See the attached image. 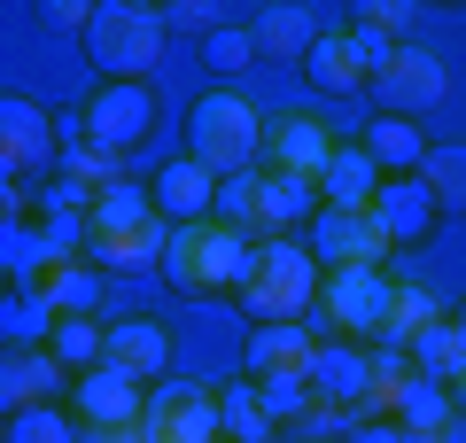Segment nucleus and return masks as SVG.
<instances>
[{"instance_id": "obj_36", "label": "nucleus", "mask_w": 466, "mask_h": 443, "mask_svg": "<svg viewBox=\"0 0 466 443\" xmlns=\"http://www.w3.org/2000/svg\"><path fill=\"white\" fill-rule=\"evenodd\" d=\"M39 16H47L55 32H78V39H86V24H94V8H86V0H47Z\"/></svg>"}, {"instance_id": "obj_22", "label": "nucleus", "mask_w": 466, "mask_h": 443, "mask_svg": "<svg viewBox=\"0 0 466 443\" xmlns=\"http://www.w3.org/2000/svg\"><path fill=\"white\" fill-rule=\"evenodd\" d=\"M101 366H125V374H140L156 389V381L171 374V327L164 319H116L109 327V358Z\"/></svg>"}, {"instance_id": "obj_12", "label": "nucleus", "mask_w": 466, "mask_h": 443, "mask_svg": "<svg viewBox=\"0 0 466 443\" xmlns=\"http://www.w3.org/2000/svg\"><path fill=\"white\" fill-rule=\"evenodd\" d=\"M303 242H311V257L327 264V273H342V264H381L389 257V233H381V218H373V211H319Z\"/></svg>"}, {"instance_id": "obj_41", "label": "nucleus", "mask_w": 466, "mask_h": 443, "mask_svg": "<svg viewBox=\"0 0 466 443\" xmlns=\"http://www.w3.org/2000/svg\"><path fill=\"white\" fill-rule=\"evenodd\" d=\"M459 327H466V304H459Z\"/></svg>"}, {"instance_id": "obj_10", "label": "nucleus", "mask_w": 466, "mask_h": 443, "mask_svg": "<svg viewBox=\"0 0 466 443\" xmlns=\"http://www.w3.org/2000/svg\"><path fill=\"white\" fill-rule=\"evenodd\" d=\"M148 381L140 374H125V366H94V374H78L70 381V412H78L94 436H125V428H140L148 420Z\"/></svg>"}, {"instance_id": "obj_31", "label": "nucleus", "mask_w": 466, "mask_h": 443, "mask_svg": "<svg viewBox=\"0 0 466 443\" xmlns=\"http://www.w3.org/2000/svg\"><path fill=\"white\" fill-rule=\"evenodd\" d=\"M39 288L55 295V312L63 319H94V304H101V273L86 257H70V264H55L47 280H39Z\"/></svg>"}, {"instance_id": "obj_38", "label": "nucleus", "mask_w": 466, "mask_h": 443, "mask_svg": "<svg viewBox=\"0 0 466 443\" xmlns=\"http://www.w3.org/2000/svg\"><path fill=\"white\" fill-rule=\"evenodd\" d=\"M342 443H412V436H404L397 420H358V428H350Z\"/></svg>"}, {"instance_id": "obj_7", "label": "nucleus", "mask_w": 466, "mask_h": 443, "mask_svg": "<svg viewBox=\"0 0 466 443\" xmlns=\"http://www.w3.org/2000/svg\"><path fill=\"white\" fill-rule=\"evenodd\" d=\"M0 171H8V195H32L63 171V125L47 117V101L32 94L0 101Z\"/></svg>"}, {"instance_id": "obj_15", "label": "nucleus", "mask_w": 466, "mask_h": 443, "mask_svg": "<svg viewBox=\"0 0 466 443\" xmlns=\"http://www.w3.org/2000/svg\"><path fill=\"white\" fill-rule=\"evenodd\" d=\"M311 389H319V405H334V412H373V350H358V343H319Z\"/></svg>"}, {"instance_id": "obj_21", "label": "nucleus", "mask_w": 466, "mask_h": 443, "mask_svg": "<svg viewBox=\"0 0 466 443\" xmlns=\"http://www.w3.org/2000/svg\"><path fill=\"white\" fill-rule=\"evenodd\" d=\"M319 335L311 327H249V350H241V381H272V374H311Z\"/></svg>"}, {"instance_id": "obj_37", "label": "nucleus", "mask_w": 466, "mask_h": 443, "mask_svg": "<svg viewBox=\"0 0 466 443\" xmlns=\"http://www.w3.org/2000/svg\"><path fill=\"white\" fill-rule=\"evenodd\" d=\"M164 32H218V24L202 16L195 0H171V8H164Z\"/></svg>"}, {"instance_id": "obj_5", "label": "nucleus", "mask_w": 466, "mask_h": 443, "mask_svg": "<svg viewBox=\"0 0 466 443\" xmlns=\"http://www.w3.org/2000/svg\"><path fill=\"white\" fill-rule=\"evenodd\" d=\"M148 132H156V86L148 78H101L94 94L78 101V117H63V148L94 140V148H109V156H133Z\"/></svg>"}, {"instance_id": "obj_8", "label": "nucleus", "mask_w": 466, "mask_h": 443, "mask_svg": "<svg viewBox=\"0 0 466 443\" xmlns=\"http://www.w3.org/2000/svg\"><path fill=\"white\" fill-rule=\"evenodd\" d=\"M140 443H226V397L202 381H156Z\"/></svg>"}, {"instance_id": "obj_34", "label": "nucleus", "mask_w": 466, "mask_h": 443, "mask_svg": "<svg viewBox=\"0 0 466 443\" xmlns=\"http://www.w3.org/2000/svg\"><path fill=\"white\" fill-rule=\"evenodd\" d=\"M78 412H63V405H32V412H8V436L0 443H78Z\"/></svg>"}, {"instance_id": "obj_24", "label": "nucleus", "mask_w": 466, "mask_h": 443, "mask_svg": "<svg viewBox=\"0 0 466 443\" xmlns=\"http://www.w3.org/2000/svg\"><path fill=\"white\" fill-rule=\"evenodd\" d=\"M63 366L47 358V350H8L0 358V412H32V405H55V389H63Z\"/></svg>"}, {"instance_id": "obj_13", "label": "nucleus", "mask_w": 466, "mask_h": 443, "mask_svg": "<svg viewBox=\"0 0 466 443\" xmlns=\"http://www.w3.org/2000/svg\"><path fill=\"white\" fill-rule=\"evenodd\" d=\"M148 195H156V218H164L171 233H179V226H210V218H218V180L195 164V156L156 164L148 171Z\"/></svg>"}, {"instance_id": "obj_35", "label": "nucleus", "mask_w": 466, "mask_h": 443, "mask_svg": "<svg viewBox=\"0 0 466 443\" xmlns=\"http://www.w3.org/2000/svg\"><path fill=\"white\" fill-rule=\"evenodd\" d=\"M218 226L257 233V171H241V180H218Z\"/></svg>"}, {"instance_id": "obj_30", "label": "nucleus", "mask_w": 466, "mask_h": 443, "mask_svg": "<svg viewBox=\"0 0 466 443\" xmlns=\"http://www.w3.org/2000/svg\"><path fill=\"white\" fill-rule=\"evenodd\" d=\"M195 55H202V70H210V78H241L249 63H265L249 24H218V32H202V47H195Z\"/></svg>"}, {"instance_id": "obj_17", "label": "nucleus", "mask_w": 466, "mask_h": 443, "mask_svg": "<svg viewBox=\"0 0 466 443\" xmlns=\"http://www.w3.org/2000/svg\"><path fill=\"white\" fill-rule=\"evenodd\" d=\"M358 148L381 164V180H420V171H428V156H435V140L412 125V117H381V109H373V125L358 132Z\"/></svg>"}, {"instance_id": "obj_6", "label": "nucleus", "mask_w": 466, "mask_h": 443, "mask_svg": "<svg viewBox=\"0 0 466 443\" xmlns=\"http://www.w3.org/2000/svg\"><path fill=\"white\" fill-rule=\"evenodd\" d=\"M389 295H397V280H389L381 264H342V273H327L319 312L303 319V327L327 335V343H373V335L389 327Z\"/></svg>"}, {"instance_id": "obj_27", "label": "nucleus", "mask_w": 466, "mask_h": 443, "mask_svg": "<svg viewBox=\"0 0 466 443\" xmlns=\"http://www.w3.org/2000/svg\"><path fill=\"white\" fill-rule=\"evenodd\" d=\"M303 78H311L319 94H366L373 70H366V55H358V39H350V32H327L311 47V63H303Z\"/></svg>"}, {"instance_id": "obj_3", "label": "nucleus", "mask_w": 466, "mask_h": 443, "mask_svg": "<svg viewBox=\"0 0 466 443\" xmlns=\"http://www.w3.org/2000/svg\"><path fill=\"white\" fill-rule=\"evenodd\" d=\"M249 264H257V233H233V226H179L171 233V249H164V280L179 295H241V280H249Z\"/></svg>"}, {"instance_id": "obj_2", "label": "nucleus", "mask_w": 466, "mask_h": 443, "mask_svg": "<svg viewBox=\"0 0 466 443\" xmlns=\"http://www.w3.org/2000/svg\"><path fill=\"white\" fill-rule=\"evenodd\" d=\"M187 156H195L210 180L257 171V156H265V117H257V101H241L233 86L195 94V109H187Z\"/></svg>"}, {"instance_id": "obj_26", "label": "nucleus", "mask_w": 466, "mask_h": 443, "mask_svg": "<svg viewBox=\"0 0 466 443\" xmlns=\"http://www.w3.org/2000/svg\"><path fill=\"white\" fill-rule=\"evenodd\" d=\"M55 264H70V257L47 242V226H32V218H8L0 226V273H8V288L16 280H47Z\"/></svg>"}, {"instance_id": "obj_19", "label": "nucleus", "mask_w": 466, "mask_h": 443, "mask_svg": "<svg viewBox=\"0 0 466 443\" xmlns=\"http://www.w3.org/2000/svg\"><path fill=\"white\" fill-rule=\"evenodd\" d=\"M373 218H381V233H389V249H412V242H428L435 233V195H428V180H381V195H373Z\"/></svg>"}, {"instance_id": "obj_23", "label": "nucleus", "mask_w": 466, "mask_h": 443, "mask_svg": "<svg viewBox=\"0 0 466 443\" xmlns=\"http://www.w3.org/2000/svg\"><path fill=\"white\" fill-rule=\"evenodd\" d=\"M319 195H327V211H373V195H381V164H373L358 140H334L327 171H319Z\"/></svg>"}, {"instance_id": "obj_4", "label": "nucleus", "mask_w": 466, "mask_h": 443, "mask_svg": "<svg viewBox=\"0 0 466 443\" xmlns=\"http://www.w3.org/2000/svg\"><path fill=\"white\" fill-rule=\"evenodd\" d=\"M78 47L101 78H148L164 63V8H148V0H101Z\"/></svg>"}, {"instance_id": "obj_40", "label": "nucleus", "mask_w": 466, "mask_h": 443, "mask_svg": "<svg viewBox=\"0 0 466 443\" xmlns=\"http://www.w3.org/2000/svg\"><path fill=\"white\" fill-rule=\"evenodd\" d=\"M296 443H327V436H296Z\"/></svg>"}, {"instance_id": "obj_33", "label": "nucleus", "mask_w": 466, "mask_h": 443, "mask_svg": "<svg viewBox=\"0 0 466 443\" xmlns=\"http://www.w3.org/2000/svg\"><path fill=\"white\" fill-rule=\"evenodd\" d=\"M226 397V443H272L280 428H272V412H265V397H257V381H233V389H218Z\"/></svg>"}, {"instance_id": "obj_29", "label": "nucleus", "mask_w": 466, "mask_h": 443, "mask_svg": "<svg viewBox=\"0 0 466 443\" xmlns=\"http://www.w3.org/2000/svg\"><path fill=\"white\" fill-rule=\"evenodd\" d=\"M47 358L63 366L70 381L94 374V366L109 358V327H101V319H63V327H55V343H47Z\"/></svg>"}, {"instance_id": "obj_39", "label": "nucleus", "mask_w": 466, "mask_h": 443, "mask_svg": "<svg viewBox=\"0 0 466 443\" xmlns=\"http://www.w3.org/2000/svg\"><path fill=\"white\" fill-rule=\"evenodd\" d=\"M451 397H459V412H466V381H459V389H451Z\"/></svg>"}, {"instance_id": "obj_32", "label": "nucleus", "mask_w": 466, "mask_h": 443, "mask_svg": "<svg viewBox=\"0 0 466 443\" xmlns=\"http://www.w3.org/2000/svg\"><path fill=\"white\" fill-rule=\"evenodd\" d=\"M420 180H428V195H435V211H443V218H466V140H443L428 156Z\"/></svg>"}, {"instance_id": "obj_9", "label": "nucleus", "mask_w": 466, "mask_h": 443, "mask_svg": "<svg viewBox=\"0 0 466 443\" xmlns=\"http://www.w3.org/2000/svg\"><path fill=\"white\" fill-rule=\"evenodd\" d=\"M366 94L381 101V117H412V125H420V109H435V101L451 94V70H443V55H435V47H412V39H397V55L373 70Z\"/></svg>"}, {"instance_id": "obj_25", "label": "nucleus", "mask_w": 466, "mask_h": 443, "mask_svg": "<svg viewBox=\"0 0 466 443\" xmlns=\"http://www.w3.org/2000/svg\"><path fill=\"white\" fill-rule=\"evenodd\" d=\"M435 319H451V312L435 304V288H428V280H397V295H389V327L373 335L366 350H412L420 335L435 327Z\"/></svg>"}, {"instance_id": "obj_1", "label": "nucleus", "mask_w": 466, "mask_h": 443, "mask_svg": "<svg viewBox=\"0 0 466 443\" xmlns=\"http://www.w3.org/2000/svg\"><path fill=\"white\" fill-rule=\"evenodd\" d=\"M319 288H327V264L311 257V242H257V264L233 304L249 327H303L319 312Z\"/></svg>"}, {"instance_id": "obj_18", "label": "nucleus", "mask_w": 466, "mask_h": 443, "mask_svg": "<svg viewBox=\"0 0 466 443\" xmlns=\"http://www.w3.org/2000/svg\"><path fill=\"white\" fill-rule=\"evenodd\" d=\"M249 32H257V55H265V63H311V47L327 39L303 0H272V8H257Z\"/></svg>"}, {"instance_id": "obj_20", "label": "nucleus", "mask_w": 466, "mask_h": 443, "mask_svg": "<svg viewBox=\"0 0 466 443\" xmlns=\"http://www.w3.org/2000/svg\"><path fill=\"white\" fill-rule=\"evenodd\" d=\"M55 327H63V312H55V295L39 280H16V288L0 295V343L8 350H47Z\"/></svg>"}, {"instance_id": "obj_28", "label": "nucleus", "mask_w": 466, "mask_h": 443, "mask_svg": "<svg viewBox=\"0 0 466 443\" xmlns=\"http://www.w3.org/2000/svg\"><path fill=\"white\" fill-rule=\"evenodd\" d=\"M412 366H420L428 381H443V389H459V381H466V327H459V312L435 319V327L412 343Z\"/></svg>"}, {"instance_id": "obj_11", "label": "nucleus", "mask_w": 466, "mask_h": 443, "mask_svg": "<svg viewBox=\"0 0 466 443\" xmlns=\"http://www.w3.org/2000/svg\"><path fill=\"white\" fill-rule=\"evenodd\" d=\"M319 211H327L319 180H296V171H257V242H303Z\"/></svg>"}, {"instance_id": "obj_14", "label": "nucleus", "mask_w": 466, "mask_h": 443, "mask_svg": "<svg viewBox=\"0 0 466 443\" xmlns=\"http://www.w3.org/2000/svg\"><path fill=\"white\" fill-rule=\"evenodd\" d=\"M327 156H334V140H327L319 117H303V109L265 117V156H257V171H296V180H319Z\"/></svg>"}, {"instance_id": "obj_16", "label": "nucleus", "mask_w": 466, "mask_h": 443, "mask_svg": "<svg viewBox=\"0 0 466 443\" xmlns=\"http://www.w3.org/2000/svg\"><path fill=\"white\" fill-rule=\"evenodd\" d=\"M164 249H171V226L156 218V226H94L78 257L94 273H148V264H164Z\"/></svg>"}]
</instances>
